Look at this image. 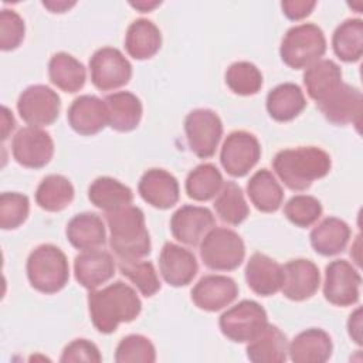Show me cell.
Wrapping results in <instances>:
<instances>
[{"label": "cell", "instance_id": "6da1fadb", "mask_svg": "<svg viewBox=\"0 0 363 363\" xmlns=\"http://www.w3.org/2000/svg\"><path fill=\"white\" fill-rule=\"evenodd\" d=\"M88 308L95 329L109 335L121 323L135 320L142 311V302L130 285L116 281L102 289L91 291Z\"/></svg>", "mask_w": 363, "mask_h": 363}, {"label": "cell", "instance_id": "7a4b0ae2", "mask_svg": "<svg viewBox=\"0 0 363 363\" xmlns=\"http://www.w3.org/2000/svg\"><path fill=\"white\" fill-rule=\"evenodd\" d=\"M330 156L316 146H299L279 150L272 167L279 180L291 190L302 191L325 177L330 170Z\"/></svg>", "mask_w": 363, "mask_h": 363}, {"label": "cell", "instance_id": "3957f363", "mask_svg": "<svg viewBox=\"0 0 363 363\" xmlns=\"http://www.w3.org/2000/svg\"><path fill=\"white\" fill-rule=\"evenodd\" d=\"M109 245L119 259H140L150 252V235L145 214L136 206L108 211Z\"/></svg>", "mask_w": 363, "mask_h": 363}, {"label": "cell", "instance_id": "277c9868", "mask_svg": "<svg viewBox=\"0 0 363 363\" xmlns=\"http://www.w3.org/2000/svg\"><path fill=\"white\" fill-rule=\"evenodd\" d=\"M27 278L34 289L43 294L61 291L69 278L65 254L52 244L35 247L27 259Z\"/></svg>", "mask_w": 363, "mask_h": 363}, {"label": "cell", "instance_id": "5b68a950", "mask_svg": "<svg viewBox=\"0 0 363 363\" xmlns=\"http://www.w3.org/2000/svg\"><path fill=\"white\" fill-rule=\"evenodd\" d=\"M325 51V34L320 27L312 23L289 28L279 47L281 60L294 69H306L309 65L319 61Z\"/></svg>", "mask_w": 363, "mask_h": 363}, {"label": "cell", "instance_id": "8992f818", "mask_svg": "<svg viewBox=\"0 0 363 363\" xmlns=\"http://www.w3.org/2000/svg\"><path fill=\"white\" fill-rule=\"evenodd\" d=\"M200 257L210 269L233 271L244 261L245 245L235 231L214 227L200 242Z\"/></svg>", "mask_w": 363, "mask_h": 363}, {"label": "cell", "instance_id": "52a82bcc", "mask_svg": "<svg viewBox=\"0 0 363 363\" xmlns=\"http://www.w3.org/2000/svg\"><path fill=\"white\" fill-rule=\"evenodd\" d=\"M221 333L237 343H248L268 325L265 309L255 301H241L227 309L218 320Z\"/></svg>", "mask_w": 363, "mask_h": 363}, {"label": "cell", "instance_id": "ba28073f", "mask_svg": "<svg viewBox=\"0 0 363 363\" xmlns=\"http://www.w3.org/2000/svg\"><path fill=\"white\" fill-rule=\"evenodd\" d=\"M184 132L190 150L200 159H208L223 136V122L214 111L199 108L187 113Z\"/></svg>", "mask_w": 363, "mask_h": 363}, {"label": "cell", "instance_id": "9c48e42d", "mask_svg": "<svg viewBox=\"0 0 363 363\" xmlns=\"http://www.w3.org/2000/svg\"><path fill=\"white\" fill-rule=\"evenodd\" d=\"M92 84L101 91H112L126 85L132 77V65L126 57L113 47L96 50L89 60Z\"/></svg>", "mask_w": 363, "mask_h": 363}, {"label": "cell", "instance_id": "30bf717a", "mask_svg": "<svg viewBox=\"0 0 363 363\" xmlns=\"http://www.w3.org/2000/svg\"><path fill=\"white\" fill-rule=\"evenodd\" d=\"M362 277L346 259H335L326 265L323 295L336 306H350L359 301Z\"/></svg>", "mask_w": 363, "mask_h": 363}, {"label": "cell", "instance_id": "8fae6325", "mask_svg": "<svg viewBox=\"0 0 363 363\" xmlns=\"http://www.w3.org/2000/svg\"><path fill=\"white\" fill-rule=\"evenodd\" d=\"M61 99L47 85L27 86L18 96L17 111L21 119L30 126H48L58 118Z\"/></svg>", "mask_w": 363, "mask_h": 363}, {"label": "cell", "instance_id": "7c38bea8", "mask_svg": "<svg viewBox=\"0 0 363 363\" xmlns=\"http://www.w3.org/2000/svg\"><path fill=\"white\" fill-rule=\"evenodd\" d=\"M261 146L258 139L245 130L231 132L220 152V162L224 170L233 177L245 176L259 160Z\"/></svg>", "mask_w": 363, "mask_h": 363}, {"label": "cell", "instance_id": "4fadbf2b", "mask_svg": "<svg viewBox=\"0 0 363 363\" xmlns=\"http://www.w3.org/2000/svg\"><path fill=\"white\" fill-rule=\"evenodd\" d=\"M16 162L28 169H40L50 163L54 155V142L50 133L37 126L21 128L11 140Z\"/></svg>", "mask_w": 363, "mask_h": 363}, {"label": "cell", "instance_id": "5bb4252c", "mask_svg": "<svg viewBox=\"0 0 363 363\" xmlns=\"http://www.w3.org/2000/svg\"><path fill=\"white\" fill-rule=\"evenodd\" d=\"M323 116L333 125H356L360 126L363 112L362 92L342 82L332 94H329L322 102L316 104Z\"/></svg>", "mask_w": 363, "mask_h": 363}, {"label": "cell", "instance_id": "9a60e30c", "mask_svg": "<svg viewBox=\"0 0 363 363\" xmlns=\"http://www.w3.org/2000/svg\"><path fill=\"white\" fill-rule=\"evenodd\" d=\"M216 227L213 213L201 206H182L170 220L173 237L186 245H199L210 230Z\"/></svg>", "mask_w": 363, "mask_h": 363}, {"label": "cell", "instance_id": "2e32d148", "mask_svg": "<svg viewBox=\"0 0 363 363\" xmlns=\"http://www.w3.org/2000/svg\"><path fill=\"white\" fill-rule=\"evenodd\" d=\"M238 295L234 279L225 275H206L191 289V301L199 309L217 312L228 306Z\"/></svg>", "mask_w": 363, "mask_h": 363}, {"label": "cell", "instance_id": "e0dca14e", "mask_svg": "<svg viewBox=\"0 0 363 363\" xmlns=\"http://www.w3.org/2000/svg\"><path fill=\"white\" fill-rule=\"evenodd\" d=\"M284 269V282L281 286L282 294L291 301H305L313 296L320 284V274L318 267L303 258L291 259Z\"/></svg>", "mask_w": 363, "mask_h": 363}, {"label": "cell", "instance_id": "ac0fdd59", "mask_svg": "<svg viewBox=\"0 0 363 363\" xmlns=\"http://www.w3.org/2000/svg\"><path fill=\"white\" fill-rule=\"evenodd\" d=\"M67 119L77 133L95 135L108 125L106 104L95 95H81L69 105Z\"/></svg>", "mask_w": 363, "mask_h": 363}, {"label": "cell", "instance_id": "d6986e66", "mask_svg": "<svg viewBox=\"0 0 363 363\" xmlns=\"http://www.w3.org/2000/svg\"><path fill=\"white\" fill-rule=\"evenodd\" d=\"M159 269L169 285L186 286L196 277L199 265L191 251L182 245L166 242L159 255Z\"/></svg>", "mask_w": 363, "mask_h": 363}, {"label": "cell", "instance_id": "ffe728a7", "mask_svg": "<svg viewBox=\"0 0 363 363\" xmlns=\"http://www.w3.org/2000/svg\"><path fill=\"white\" fill-rule=\"evenodd\" d=\"M115 259L104 250H88L74 259L75 279L85 289L94 291L115 275Z\"/></svg>", "mask_w": 363, "mask_h": 363}, {"label": "cell", "instance_id": "44dd1931", "mask_svg": "<svg viewBox=\"0 0 363 363\" xmlns=\"http://www.w3.org/2000/svg\"><path fill=\"white\" fill-rule=\"evenodd\" d=\"M140 197L155 208L167 210L179 201V182L163 169L146 170L138 184Z\"/></svg>", "mask_w": 363, "mask_h": 363}, {"label": "cell", "instance_id": "7402d4cb", "mask_svg": "<svg viewBox=\"0 0 363 363\" xmlns=\"http://www.w3.org/2000/svg\"><path fill=\"white\" fill-rule=\"evenodd\" d=\"M245 281L257 295H275L284 282L282 265L265 254L255 252L245 265Z\"/></svg>", "mask_w": 363, "mask_h": 363}, {"label": "cell", "instance_id": "603a6c76", "mask_svg": "<svg viewBox=\"0 0 363 363\" xmlns=\"http://www.w3.org/2000/svg\"><path fill=\"white\" fill-rule=\"evenodd\" d=\"M333 345L329 333L311 328L298 333L288 345L289 359L295 363H323L332 356Z\"/></svg>", "mask_w": 363, "mask_h": 363}, {"label": "cell", "instance_id": "cb8c5ba5", "mask_svg": "<svg viewBox=\"0 0 363 363\" xmlns=\"http://www.w3.org/2000/svg\"><path fill=\"white\" fill-rule=\"evenodd\" d=\"M65 233L71 245L81 251L96 250L106 241L104 221L95 213H81L74 216L68 221Z\"/></svg>", "mask_w": 363, "mask_h": 363}, {"label": "cell", "instance_id": "d4e9b609", "mask_svg": "<svg viewBox=\"0 0 363 363\" xmlns=\"http://www.w3.org/2000/svg\"><path fill=\"white\" fill-rule=\"evenodd\" d=\"M108 109V125L118 132H130L138 128L142 119L140 99L128 91L108 95L105 99Z\"/></svg>", "mask_w": 363, "mask_h": 363}, {"label": "cell", "instance_id": "484cf974", "mask_svg": "<svg viewBox=\"0 0 363 363\" xmlns=\"http://www.w3.org/2000/svg\"><path fill=\"white\" fill-rule=\"evenodd\" d=\"M288 345L284 332L268 323L257 337L248 342L247 357L252 363H282L288 357Z\"/></svg>", "mask_w": 363, "mask_h": 363}, {"label": "cell", "instance_id": "4316f807", "mask_svg": "<svg viewBox=\"0 0 363 363\" xmlns=\"http://www.w3.org/2000/svg\"><path fill=\"white\" fill-rule=\"evenodd\" d=\"M306 106L302 89L292 82H284L271 89L267 95V111L278 122L295 119Z\"/></svg>", "mask_w": 363, "mask_h": 363}, {"label": "cell", "instance_id": "83f0119b", "mask_svg": "<svg viewBox=\"0 0 363 363\" xmlns=\"http://www.w3.org/2000/svg\"><path fill=\"white\" fill-rule=\"evenodd\" d=\"M311 245L325 257L342 252L350 240V227L337 217H326L311 231Z\"/></svg>", "mask_w": 363, "mask_h": 363}, {"label": "cell", "instance_id": "f1b7e54d", "mask_svg": "<svg viewBox=\"0 0 363 363\" xmlns=\"http://www.w3.org/2000/svg\"><path fill=\"white\" fill-rule=\"evenodd\" d=\"M162 45V34L157 26L147 18H138L128 27L125 48L135 60L152 58Z\"/></svg>", "mask_w": 363, "mask_h": 363}, {"label": "cell", "instance_id": "f546056e", "mask_svg": "<svg viewBox=\"0 0 363 363\" xmlns=\"http://www.w3.org/2000/svg\"><path fill=\"white\" fill-rule=\"evenodd\" d=\"M342 82V69L332 60H319L309 65L303 74L306 92L316 104L322 102Z\"/></svg>", "mask_w": 363, "mask_h": 363}, {"label": "cell", "instance_id": "4dcf8cb0", "mask_svg": "<svg viewBox=\"0 0 363 363\" xmlns=\"http://www.w3.org/2000/svg\"><path fill=\"white\" fill-rule=\"evenodd\" d=\"M247 194L254 207L262 213L277 211L284 200L281 184L267 169H261L251 176L247 183Z\"/></svg>", "mask_w": 363, "mask_h": 363}, {"label": "cell", "instance_id": "1f68e13d", "mask_svg": "<svg viewBox=\"0 0 363 363\" xmlns=\"http://www.w3.org/2000/svg\"><path fill=\"white\" fill-rule=\"evenodd\" d=\"M50 81L64 92L74 94L79 91L86 79V71L82 62L68 52H57L48 62Z\"/></svg>", "mask_w": 363, "mask_h": 363}, {"label": "cell", "instance_id": "d6a6232c", "mask_svg": "<svg viewBox=\"0 0 363 363\" xmlns=\"http://www.w3.org/2000/svg\"><path fill=\"white\" fill-rule=\"evenodd\" d=\"M88 199L95 207L108 213L129 206L133 200V193L119 180L102 176L91 183Z\"/></svg>", "mask_w": 363, "mask_h": 363}, {"label": "cell", "instance_id": "836d02e7", "mask_svg": "<svg viewBox=\"0 0 363 363\" xmlns=\"http://www.w3.org/2000/svg\"><path fill=\"white\" fill-rule=\"evenodd\" d=\"M72 199L74 186L61 174L45 176L35 190V203L45 211H61L71 204Z\"/></svg>", "mask_w": 363, "mask_h": 363}, {"label": "cell", "instance_id": "e575fe53", "mask_svg": "<svg viewBox=\"0 0 363 363\" xmlns=\"http://www.w3.org/2000/svg\"><path fill=\"white\" fill-rule=\"evenodd\" d=\"M332 45L335 54L345 62H356L363 54V21L347 18L333 33Z\"/></svg>", "mask_w": 363, "mask_h": 363}, {"label": "cell", "instance_id": "d590c367", "mask_svg": "<svg viewBox=\"0 0 363 363\" xmlns=\"http://www.w3.org/2000/svg\"><path fill=\"white\" fill-rule=\"evenodd\" d=\"M224 184L220 170L211 163L196 166L186 179V193L196 201L214 199Z\"/></svg>", "mask_w": 363, "mask_h": 363}, {"label": "cell", "instance_id": "8d00e7d4", "mask_svg": "<svg viewBox=\"0 0 363 363\" xmlns=\"http://www.w3.org/2000/svg\"><path fill=\"white\" fill-rule=\"evenodd\" d=\"M214 210L218 218L230 225L241 224L250 214L241 187L235 182H225L216 196Z\"/></svg>", "mask_w": 363, "mask_h": 363}, {"label": "cell", "instance_id": "74e56055", "mask_svg": "<svg viewBox=\"0 0 363 363\" xmlns=\"http://www.w3.org/2000/svg\"><path fill=\"white\" fill-rule=\"evenodd\" d=\"M119 271L143 296H153L160 289V279L155 265L149 261L119 259Z\"/></svg>", "mask_w": 363, "mask_h": 363}, {"label": "cell", "instance_id": "f35d334b", "mask_svg": "<svg viewBox=\"0 0 363 363\" xmlns=\"http://www.w3.org/2000/svg\"><path fill=\"white\" fill-rule=\"evenodd\" d=\"M225 84L237 95H254L262 86V74L254 64L237 61L227 68Z\"/></svg>", "mask_w": 363, "mask_h": 363}, {"label": "cell", "instance_id": "ab89813d", "mask_svg": "<svg viewBox=\"0 0 363 363\" xmlns=\"http://www.w3.org/2000/svg\"><path fill=\"white\" fill-rule=\"evenodd\" d=\"M156 349L150 339L143 335H128L116 346V363H153Z\"/></svg>", "mask_w": 363, "mask_h": 363}, {"label": "cell", "instance_id": "60d3db41", "mask_svg": "<svg viewBox=\"0 0 363 363\" xmlns=\"http://www.w3.org/2000/svg\"><path fill=\"white\" fill-rule=\"evenodd\" d=\"M284 214L292 224L305 228L319 220L322 216V204L313 196L298 194L286 201Z\"/></svg>", "mask_w": 363, "mask_h": 363}, {"label": "cell", "instance_id": "b9f144b4", "mask_svg": "<svg viewBox=\"0 0 363 363\" xmlns=\"http://www.w3.org/2000/svg\"><path fill=\"white\" fill-rule=\"evenodd\" d=\"M30 201L26 194L6 191L0 196V227L3 230H14L20 227L28 217Z\"/></svg>", "mask_w": 363, "mask_h": 363}, {"label": "cell", "instance_id": "7bdbcfd3", "mask_svg": "<svg viewBox=\"0 0 363 363\" xmlns=\"http://www.w3.org/2000/svg\"><path fill=\"white\" fill-rule=\"evenodd\" d=\"M24 20L14 10L3 9L0 13V48L3 51L16 50L24 40Z\"/></svg>", "mask_w": 363, "mask_h": 363}, {"label": "cell", "instance_id": "ee69618b", "mask_svg": "<svg viewBox=\"0 0 363 363\" xmlns=\"http://www.w3.org/2000/svg\"><path fill=\"white\" fill-rule=\"evenodd\" d=\"M102 360L101 352L96 347L95 343L86 340V339H75L71 343H68L62 354L60 357V362L62 363H72V362H89V363H99Z\"/></svg>", "mask_w": 363, "mask_h": 363}, {"label": "cell", "instance_id": "f6af8a7d", "mask_svg": "<svg viewBox=\"0 0 363 363\" xmlns=\"http://www.w3.org/2000/svg\"><path fill=\"white\" fill-rule=\"evenodd\" d=\"M315 6H316V1H312V0H286L281 3L284 14L289 20H295V21L308 17L315 9Z\"/></svg>", "mask_w": 363, "mask_h": 363}, {"label": "cell", "instance_id": "bcb514c9", "mask_svg": "<svg viewBox=\"0 0 363 363\" xmlns=\"http://www.w3.org/2000/svg\"><path fill=\"white\" fill-rule=\"evenodd\" d=\"M347 330H349V336L352 337V340L362 346L363 345V339H362V308H357L347 320Z\"/></svg>", "mask_w": 363, "mask_h": 363}, {"label": "cell", "instance_id": "7dc6e473", "mask_svg": "<svg viewBox=\"0 0 363 363\" xmlns=\"http://www.w3.org/2000/svg\"><path fill=\"white\" fill-rule=\"evenodd\" d=\"M0 128H1V139L6 140L9 138V135L13 132L14 126H16V121L14 116L11 113V111L7 106H1V118H0Z\"/></svg>", "mask_w": 363, "mask_h": 363}, {"label": "cell", "instance_id": "c3c4849f", "mask_svg": "<svg viewBox=\"0 0 363 363\" xmlns=\"http://www.w3.org/2000/svg\"><path fill=\"white\" fill-rule=\"evenodd\" d=\"M74 4H75V1H65V0H61V1H55V0L43 1V6L47 7L51 13H64L68 9H71Z\"/></svg>", "mask_w": 363, "mask_h": 363}, {"label": "cell", "instance_id": "681fc988", "mask_svg": "<svg viewBox=\"0 0 363 363\" xmlns=\"http://www.w3.org/2000/svg\"><path fill=\"white\" fill-rule=\"evenodd\" d=\"M132 7H135L136 10L146 13V11H152L155 7L160 6V1L157 0H138V1H130L129 3Z\"/></svg>", "mask_w": 363, "mask_h": 363}]
</instances>
